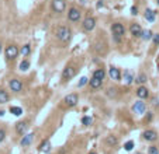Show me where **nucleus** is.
I'll return each mask as SVG.
<instances>
[{
  "mask_svg": "<svg viewBox=\"0 0 159 154\" xmlns=\"http://www.w3.org/2000/svg\"><path fill=\"white\" fill-rule=\"evenodd\" d=\"M130 32H131V35L134 36V38H139V36L142 35V28H141L139 24H131Z\"/></svg>",
  "mask_w": 159,
  "mask_h": 154,
  "instance_id": "nucleus-15",
  "label": "nucleus"
},
{
  "mask_svg": "<svg viewBox=\"0 0 159 154\" xmlns=\"http://www.w3.org/2000/svg\"><path fill=\"white\" fill-rule=\"evenodd\" d=\"M141 38L144 41H149V40H152L153 38V34H152V31L151 30H147V31H142V35H141Z\"/></svg>",
  "mask_w": 159,
  "mask_h": 154,
  "instance_id": "nucleus-22",
  "label": "nucleus"
},
{
  "mask_svg": "<svg viewBox=\"0 0 159 154\" xmlns=\"http://www.w3.org/2000/svg\"><path fill=\"white\" fill-rule=\"evenodd\" d=\"M106 143H107L108 146H116L117 143H118V139H117L114 135H110V136L106 137Z\"/></svg>",
  "mask_w": 159,
  "mask_h": 154,
  "instance_id": "nucleus-21",
  "label": "nucleus"
},
{
  "mask_svg": "<svg viewBox=\"0 0 159 154\" xmlns=\"http://www.w3.org/2000/svg\"><path fill=\"white\" fill-rule=\"evenodd\" d=\"M86 83H87V79H86V77H82V79H80V81H79V84H77V87H83Z\"/></svg>",
  "mask_w": 159,
  "mask_h": 154,
  "instance_id": "nucleus-34",
  "label": "nucleus"
},
{
  "mask_svg": "<svg viewBox=\"0 0 159 154\" xmlns=\"http://www.w3.org/2000/svg\"><path fill=\"white\" fill-rule=\"evenodd\" d=\"M132 111L138 115L145 114V111H147V105H145V102H142V101H135L134 105H132Z\"/></svg>",
  "mask_w": 159,
  "mask_h": 154,
  "instance_id": "nucleus-11",
  "label": "nucleus"
},
{
  "mask_svg": "<svg viewBox=\"0 0 159 154\" xmlns=\"http://www.w3.org/2000/svg\"><path fill=\"white\" fill-rule=\"evenodd\" d=\"M93 77H96V79H100V80H104V77H106V72H104L103 69H97L93 72Z\"/></svg>",
  "mask_w": 159,
  "mask_h": 154,
  "instance_id": "nucleus-20",
  "label": "nucleus"
},
{
  "mask_svg": "<svg viewBox=\"0 0 159 154\" xmlns=\"http://www.w3.org/2000/svg\"><path fill=\"white\" fill-rule=\"evenodd\" d=\"M30 52H31V46L28 45V44H27V45H24L21 49H20V53H21L23 56H28V55H30Z\"/></svg>",
  "mask_w": 159,
  "mask_h": 154,
  "instance_id": "nucleus-27",
  "label": "nucleus"
},
{
  "mask_svg": "<svg viewBox=\"0 0 159 154\" xmlns=\"http://www.w3.org/2000/svg\"><path fill=\"white\" fill-rule=\"evenodd\" d=\"M0 53H2V42H0Z\"/></svg>",
  "mask_w": 159,
  "mask_h": 154,
  "instance_id": "nucleus-41",
  "label": "nucleus"
},
{
  "mask_svg": "<svg viewBox=\"0 0 159 154\" xmlns=\"http://www.w3.org/2000/svg\"><path fill=\"white\" fill-rule=\"evenodd\" d=\"M158 57H159V55H158Z\"/></svg>",
  "mask_w": 159,
  "mask_h": 154,
  "instance_id": "nucleus-44",
  "label": "nucleus"
},
{
  "mask_svg": "<svg viewBox=\"0 0 159 154\" xmlns=\"http://www.w3.org/2000/svg\"><path fill=\"white\" fill-rule=\"evenodd\" d=\"M19 69L21 70V72H27L28 69H30V62L27 60V59H24V60L20 63V66H19Z\"/></svg>",
  "mask_w": 159,
  "mask_h": 154,
  "instance_id": "nucleus-25",
  "label": "nucleus"
},
{
  "mask_svg": "<svg viewBox=\"0 0 159 154\" xmlns=\"http://www.w3.org/2000/svg\"><path fill=\"white\" fill-rule=\"evenodd\" d=\"M142 137H144L147 142H155L158 139V133L153 129H147L144 133H142Z\"/></svg>",
  "mask_w": 159,
  "mask_h": 154,
  "instance_id": "nucleus-10",
  "label": "nucleus"
},
{
  "mask_svg": "<svg viewBox=\"0 0 159 154\" xmlns=\"http://www.w3.org/2000/svg\"><path fill=\"white\" fill-rule=\"evenodd\" d=\"M75 74H76V67L73 65H68L62 72V81H69L72 77H75Z\"/></svg>",
  "mask_w": 159,
  "mask_h": 154,
  "instance_id": "nucleus-2",
  "label": "nucleus"
},
{
  "mask_svg": "<svg viewBox=\"0 0 159 154\" xmlns=\"http://www.w3.org/2000/svg\"><path fill=\"white\" fill-rule=\"evenodd\" d=\"M145 20H147V21H149V23L155 21V13H153L151 9L145 10Z\"/></svg>",
  "mask_w": 159,
  "mask_h": 154,
  "instance_id": "nucleus-19",
  "label": "nucleus"
},
{
  "mask_svg": "<svg viewBox=\"0 0 159 154\" xmlns=\"http://www.w3.org/2000/svg\"><path fill=\"white\" fill-rule=\"evenodd\" d=\"M80 2H82L83 4H85V3H87V2H86V0H80Z\"/></svg>",
  "mask_w": 159,
  "mask_h": 154,
  "instance_id": "nucleus-39",
  "label": "nucleus"
},
{
  "mask_svg": "<svg viewBox=\"0 0 159 154\" xmlns=\"http://www.w3.org/2000/svg\"><path fill=\"white\" fill-rule=\"evenodd\" d=\"M64 102L68 108H73V106H76L77 102H79V97H77V94H75V93L68 94L66 97L64 98Z\"/></svg>",
  "mask_w": 159,
  "mask_h": 154,
  "instance_id": "nucleus-4",
  "label": "nucleus"
},
{
  "mask_svg": "<svg viewBox=\"0 0 159 154\" xmlns=\"http://www.w3.org/2000/svg\"><path fill=\"white\" fill-rule=\"evenodd\" d=\"M111 32L117 36H124L126 35V27L121 24V23H114L111 25Z\"/></svg>",
  "mask_w": 159,
  "mask_h": 154,
  "instance_id": "nucleus-8",
  "label": "nucleus"
},
{
  "mask_svg": "<svg viewBox=\"0 0 159 154\" xmlns=\"http://www.w3.org/2000/svg\"><path fill=\"white\" fill-rule=\"evenodd\" d=\"M124 80H126V83H127V84H131V83H132V80H134V79H132V76L128 72H126V77H124Z\"/></svg>",
  "mask_w": 159,
  "mask_h": 154,
  "instance_id": "nucleus-31",
  "label": "nucleus"
},
{
  "mask_svg": "<svg viewBox=\"0 0 159 154\" xmlns=\"http://www.w3.org/2000/svg\"><path fill=\"white\" fill-rule=\"evenodd\" d=\"M106 154H111V153H106Z\"/></svg>",
  "mask_w": 159,
  "mask_h": 154,
  "instance_id": "nucleus-42",
  "label": "nucleus"
},
{
  "mask_svg": "<svg viewBox=\"0 0 159 154\" xmlns=\"http://www.w3.org/2000/svg\"><path fill=\"white\" fill-rule=\"evenodd\" d=\"M131 14H132V15H137V14H138V9H137L135 6L131 7Z\"/></svg>",
  "mask_w": 159,
  "mask_h": 154,
  "instance_id": "nucleus-35",
  "label": "nucleus"
},
{
  "mask_svg": "<svg viewBox=\"0 0 159 154\" xmlns=\"http://www.w3.org/2000/svg\"><path fill=\"white\" fill-rule=\"evenodd\" d=\"M89 154H97V153H96V151H90Z\"/></svg>",
  "mask_w": 159,
  "mask_h": 154,
  "instance_id": "nucleus-40",
  "label": "nucleus"
},
{
  "mask_svg": "<svg viewBox=\"0 0 159 154\" xmlns=\"http://www.w3.org/2000/svg\"><path fill=\"white\" fill-rule=\"evenodd\" d=\"M27 129H28V122L27 121H21V122H17V123H15V132L19 133V135H21V136L25 135Z\"/></svg>",
  "mask_w": 159,
  "mask_h": 154,
  "instance_id": "nucleus-12",
  "label": "nucleus"
},
{
  "mask_svg": "<svg viewBox=\"0 0 159 154\" xmlns=\"http://www.w3.org/2000/svg\"><path fill=\"white\" fill-rule=\"evenodd\" d=\"M4 139H6V130H4V129H0V143L3 142Z\"/></svg>",
  "mask_w": 159,
  "mask_h": 154,
  "instance_id": "nucleus-32",
  "label": "nucleus"
},
{
  "mask_svg": "<svg viewBox=\"0 0 159 154\" xmlns=\"http://www.w3.org/2000/svg\"><path fill=\"white\" fill-rule=\"evenodd\" d=\"M89 85L93 88V90H97V88H100L101 85H103V80L96 79V77H92V79L89 80Z\"/></svg>",
  "mask_w": 159,
  "mask_h": 154,
  "instance_id": "nucleus-17",
  "label": "nucleus"
},
{
  "mask_svg": "<svg viewBox=\"0 0 159 154\" xmlns=\"http://www.w3.org/2000/svg\"><path fill=\"white\" fill-rule=\"evenodd\" d=\"M51 9L54 13H64L66 9V3H65V0H52Z\"/></svg>",
  "mask_w": 159,
  "mask_h": 154,
  "instance_id": "nucleus-5",
  "label": "nucleus"
},
{
  "mask_svg": "<svg viewBox=\"0 0 159 154\" xmlns=\"http://www.w3.org/2000/svg\"><path fill=\"white\" fill-rule=\"evenodd\" d=\"M10 114L15 115V116H20V115H23V109L20 108V106H10Z\"/></svg>",
  "mask_w": 159,
  "mask_h": 154,
  "instance_id": "nucleus-24",
  "label": "nucleus"
},
{
  "mask_svg": "<svg viewBox=\"0 0 159 154\" xmlns=\"http://www.w3.org/2000/svg\"><path fill=\"white\" fill-rule=\"evenodd\" d=\"M137 97L141 98V100H147L149 97V90H148L145 85H139L137 88Z\"/></svg>",
  "mask_w": 159,
  "mask_h": 154,
  "instance_id": "nucleus-13",
  "label": "nucleus"
},
{
  "mask_svg": "<svg viewBox=\"0 0 159 154\" xmlns=\"http://www.w3.org/2000/svg\"><path fill=\"white\" fill-rule=\"evenodd\" d=\"M108 76L111 77V80H116V81L121 80V72H120V69H117V67H114V66H111L110 69H108Z\"/></svg>",
  "mask_w": 159,
  "mask_h": 154,
  "instance_id": "nucleus-14",
  "label": "nucleus"
},
{
  "mask_svg": "<svg viewBox=\"0 0 159 154\" xmlns=\"http://www.w3.org/2000/svg\"><path fill=\"white\" fill-rule=\"evenodd\" d=\"M40 150L41 151H45V153H48L49 150H51V144H49V140H44L42 143L40 144Z\"/></svg>",
  "mask_w": 159,
  "mask_h": 154,
  "instance_id": "nucleus-23",
  "label": "nucleus"
},
{
  "mask_svg": "<svg viewBox=\"0 0 159 154\" xmlns=\"http://www.w3.org/2000/svg\"><path fill=\"white\" fill-rule=\"evenodd\" d=\"M4 115V111H0V116H3Z\"/></svg>",
  "mask_w": 159,
  "mask_h": 154,
  "instance_id": "nucleus-38",
  "label": "nucleus"
},
{
  "mask_svg": "<svg viewBox=\"0 0 159 154\" xmlns=\"http://www.w3.org/2000/svg\"><path fill=\"white\" fill-rule=\"evenodd\" d=\"M147 80H148L147 74H145V73H141L137 79H135V81H137L138 84H144V83H147Z\"/></svg>",
  "mask_w": 159,
  "mask_h": 154,
  "instance_id": "nucleus-26",
  "label": "nucleus"
},
{
  "mask_svg": "<svg viewBox=\"0 0 159 154\" xmlns=\"http://www.w3.org/2000/svg\"><path fill=\"white\" fill-rule=\"evenodd\" d=\"M19 53H20V51L15 45H9L6 48V51H4V55H6L7 60H14L15 57L19 56Z\"/></svg>",
  "mask_w": 159,
  "mask_h": 154,
  "instance_id": "nucleus-3",
  "label": "nucleus"
},
{
  "mask_svg": "<svg viewBox=\"0 0 159 154\" xmlns=\"http://www.w3.org/2000/svg\"><path fill=\"white\" fill-rule=\"evenodd\" d=\"M152 41H153V45H159V34H156V35H153V38H152Z\"/></svg>",
  "mask_w": 159,
  "mask_h": 154,
  "instance_id": "nucleus-33",
  "label": "nucleus"
},
{
  "mask_svg": "<svg viewBox=\"0 0 159 154\" xmlns=\"http://www.w3.org/2000/svg\"><path fill=\"white\" fill-rule=\"evenodd\" d=\"M82 27H83V30L87 31V32L93 31L96 28V18L95 17H86L85 20H83Z\"/></svg>",
  "mask_w": 159,
  "mask_h": 154,
  "instance_id": "nucleus-7",
  "label": "nucleus"
},
{
  "mask_svg": "<svg viewBox=\"0 0 159 154\" xmlns=\"http://www.w3.org/2000/svg\"><path fill=\"white\" fill-rule=\"evenodd\" d=\"M9 87L13 93H21L23 90V83L19 79H11L9 81Z\"/></svg>",
  "mask_w": 159,
  "mask_h": 154,
  "instance_id": "nucleus-9",
  "label": "nucleus"
},
{
  "mask_svg": "<svg viewBox=\"0 0 159 154\" xmlns=\"http://www.w3.org/2000/svg\"><path fill=\"white\" fill-rule=\"evenodd\" d=\"M158 4H159V0H158Z\"/></svg>",
  "mask_w": 159,
  "mask_h": 154,
  "instance_id": "nucleus-43",
  "label": "nucleus"
},
{
  "mask_svg": "<svg viewBox=\"0 0 159 154\" xmlns=\"http://www.w3.org/2000/svg\"><path fill=\"white\" fill-rule=\"evenodd\" d=\"M55 36L59 42L68 44L70 41V38H72V30L69 27H66V25H59L55 30Z\"/></svg>",
  "mask_w": 159,
  "mask_h": 154,
  "instance_id": "nucleus-1",
  "label": "nucleus"
},
{
  "mask_svg": "<svg viewBox=\"0 0 159 154\" xmlns=\"http://www.w3.org/2000/svg\"><path fill=\"white\" fill-rule=\"evenodd\" d=\"M9 100H10L9 93H7L6 90H0V104H6V102H9Z\"/></svg>",
  "mask_w": 159,
  "mask_h": 154,
  "instance_id": "nucleus-18",
  "label": "nucleus"
},
{
  "mask_svg": "<svg viewBox=\"0 0 159 154\" xmlns=\"http://www.w3.org/2000/svg\"><path fill=\"white\" fill-rule=\"evenodd\" d=\"M151 119H152V115L149 114V115H148V116H147V121H151Z\"/></svg>",
  "mask_w": 159,
  "mask_h": 154,
  "instance_id": "nucleus-37",
  "label": "nucleus"
},
{
  "mask_svg": "<svg viewBox=\"0 0 159 154\" xmlns=\"http://www.w3.org/2000/svg\"><path fill=\"white\" fill-rule=\"evenodd\" d=\"M34 137H35V135L34 133H28V135H24L21 139V142H20V144H21V147H27V146H30L31 143H33Z\"/></svg>",
  "mask_w": 159,
  "mask_h": 154,
  "instance_id": "nucleus-16",
  "label": "nucleus"
},
{
  "mask_svg": "<svg viewBox=\"0 0 159 154\" xmlns=\"http://www.w3.org/2000/svg\"><path fill=\"white\" fill-rule=\"evenodd\" d=\"M124 148H126V151H131L132 148H134V142H132V140L127 142L126 144H124Z\"/></svg>",
  "mask_w": 159,
  "mask_h": 154,
  "instance_id": "nucleus-30",
  "label": "nucleus"
},
{
  "mask_svg": "<svg viewBox=\"0 0 159 154\" xmlns=\"http://www.w3.org/2000/svg\"><path fill=\"white\" fill-rule=\"evenodd\" d=\"M148 154H159L158 146H151V147L148 148Z\"/></svg>",
  "mask_w": 159,
  "mask_h": 154,
  "instance_id": "nucleus-29",
  "label": "nucleus"
},
{
  "mask_svg": "<svg viewBox=\"0 0 159 154\" xmlns=\"http://www.w3.org/2000/svg\"><path fill=\"white\" fill-rule=\"evenodd\" d=\"M80 17H82L80 10L76 9V7H70L69 11H68V20L72 21V23H77L80 20Z\"/></svg>",
  "mask_w": 159,
  "mask_h": 154,
  "instance_id": "nucleus-6",
  "label": "nucleus"
},
{
  "mask_svg": "<svg viewBox=\"0 0 159 154\" xmlns=\"http://www.w3.org/2000/svg\"><path fill=\"white\" fill-rule=\"evenodd\" d=\"M101 6H103V2H101V0H100V2H99V3H97V7H99V9H100Z\"/></svg>",
  "mask_w": 159,
  "mask_h": 154,
  "instance_id": "nucleus-36",
  "label": "nucleus"
},
{
  "mask_svg": "<svg viewBox=\"0 0 159 154\" xmlns=\"http://www.w3.org/2000/svg\"><path fill=\"white\" fill-rule=\"evenodd\" d=\"M93 122V119L90 118V116H83V119H82V123L85 125V126H89L90 123Z\"/></svg>",
  "mask_w": 159,
  "mask_h": 154,
  "instance_id": "nucleus-28",
  "label": "nucleus"
}]
</instances>
